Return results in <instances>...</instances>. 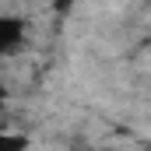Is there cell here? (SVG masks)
<instances>
[{"label": "cell", "mask_w": 151, "mask_h": 151, "mask_svg": "<svg viewBox=\"0 0 151 151\" xmlns=\"http://www.w3.org/2000/svg\"><path fill=\"white\" fill-rule=\"evenodd\" d=\"M21 42H25V21L11 18V14H0V60H7L11 53H18Z\"/></svg>", "instance_id": "1"}, {"label": "cell", "mask_w": 151, "mask_h": 151, "mask_svg": "<svg viewBox=\"0 0 151 151\" xmlns=\"http://www.w3.org/2000/svg\"><path fill=\"white\" fill-rule=\"evenodd\" d=\"M0 151H32V141L18 130H0Z\"/></svg>", "instance_id": "2"}]
</instances>
